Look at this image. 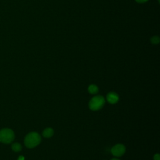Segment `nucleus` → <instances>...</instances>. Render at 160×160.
Listing matches in <instances>:
<instances>
[{"label":"nucleus","mask_w":160,"mask_h":160,"mask_svg":"<svg viewBox=\"0 0 160 160\" xmlns=\"http://www.w3.org/2000/svg\"><path fill=\"white\" fill-rule=\"evenodd\" d=\"M111 160H120V159H117V158H113V159H111Z\"/></svg>","instance_id":"nucleus-13"},{"label":"nucleus","mask_w":160,"mask_h":160,"mask_svg":"<svg viewBox=\"0 0 160 160\" xmlns=\"http://www.w3.org/2000/svg\"><path fill=\"white\" fill-rule=\"evenodd\" d=\"M153 159H154V160H160V155L158 153L154 154Z\"/></svg>","instance_id":"nucleus-10"},{"label":"nucleus","mask_w":160,"mask_h":160,"mask_svg":"<svg viewBox=\"0 0 160 160\" xmlns=\"http://www.w3.org/2000/svg\"><path fill=\"white\" fill-rule=\"evenodd\" d=\"M41 138L36 132H30L24 138V142L28 148H33L40 144Z\"/></svg>","instance_id":"nucleus-1"},{"label":"nucleus","mask_w":160,"mask_h":160,"mask_svg":"<svg viewBox=\"0 0 160 160\" xmlns=\"http://www.w3.org/2000/svg\"><path fill=\"white\" fill-rule=\"evenodd\" d=\"M98 88L95 84H91L88 87V92L91 94H94L98 92Z\"/></svg>","instance_id":"nucleus-7"},{"label":"nucleus","mask_w":160,"mask_h":160,"mask_svg":"<svg viewBox=\"0 0 160 160\" xmlns=\"http://www.w3.org/2000/svg\"><path fill=\"white\" fill-rule=\"evenodd\" d=\"M11 148L14 152H19L22 149V146L19 142H14L12 144Z\"/></svg>","instance_id":"nucleus-8"},{"label":"nucleus","mask_w":160,"mask_h":160,"mask_svg":"<svg viewBox=\"0 0 160 160\" xmlns=\"http://www.w3.org/2000/svg\"><path fill=\"white\" fill-rule=\"evenodd\" d=\"M150 41H151L152 44H158L159 42V41H160V38H159V37L158 36H153L151 38Z\"/></svg>","instance_id":"nucleus-9"},{"label":"nucleus","mask_w":160,"mask_h":160,"mask_svg":"<svg viewBox=\"0 0 160 160\" xmlns=\"http://www.w3.org/2000/svg\"><path fill=\"white\" fill-rule=\"evenodd\" d=\"M15 138L14 131L9 128H3L0 130V142L4 144L12 142Z\"/></svg>","instance_id":"nucleus-2"},{"label":"nucleus","mask_w":160,"mask_h":160,"mask_svg":"<svg viewBox=\"0 0 160 160\" xmlns=\"http://www.w3.org/2000/svg\"><path fill=\"white\" fill-rule=\"evenodd\" d=\"M18 160H24V157L23 156H20L18 158Z\"/></svg>","instance_id":"nucleus-12"},{"label":"nucleus","mask_w":160,"mask_h":160,"mask_svg":"<svg viewBox=\"0 0 160 160\" xmlns=\"http://www.w3.org/2000/svg\"><path fill=\"white\" fill-rule=\"evenodd\" d=\"M54 134V131L51 128H47L42 131V136L44 138H51Z\"/></svg>","instance_id":"nucleus-6"},{"label":"nucleus","mask_w":160,"mask_h":160,"mask_svg":"<svg viewBox=\"0 0 160 160\" xmlns=\"http://www.w3.org/2000/svg\"><path fill=\"white\" fill-rule=\"evenodd\" d=\"M138 3H144L145 2H147L148 0H135Z\"/></svg>","instance_id":"nucleus-11"},{"label":"nucleus","mask_w":160,"mask_h":160,"mask_svg":"<svg viewBox=\"0 0 160 160\" xmlns=\"http://www.w3.org/2000/svg\"><path fill=\"white\" fill-rule=\"evenodd\" d=\"M111 151L113 156L116 157H120L125 153L126 148L122 144H117L111 148Z\"/></svg>","instance_id":"nucleus-4"},{"label":"nucleus","mask_w":160,"mask_h":160,"mask_svg":"<svg viewBox=\"0 0 160 160\" xmlns=\"http://www.w3.org/2000/svg\"><path fill=\"white\" fill-rule=\"evenodd\" d=\"M106 99L110 104H116L119 101V96L114 92H110L107 94Z\"/></svg>","instance_id":"nucleus-5"},{"label":"nucleus","mask_w":160,"mask_h":160,"mask_svg":"<svg viewBox=\"0 0 160 160\" xmlns=\"http://www.w3.org/2000/svg\"><path fill=\"white\" fill-rule=\"evenodd\" d=\"M104 103L105 99L102 96H96L89 101V108L92 111H98L104 106Z\"/></svg>","instance_id":"nucleus-3"}]
</instances>
